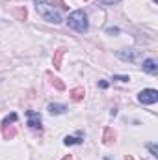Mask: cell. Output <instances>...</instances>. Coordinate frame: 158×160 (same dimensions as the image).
Instances as JSON below:
<instances>
[{
    "label": "cell",
    "instance_id": "obj_1",
    "mask_svg": "<svg viewBox=\"0 0 158 160\" xmlns=\"http://www.w3.org/2000/svg\"><path fill=\"white\" fill-rule=\"evenodd\" d=\"M34 4H36L37 13H39L47 22H52V24H60V22H63L60 11H56L54 6H50L47 0H34Z\"/></svg>",
    "mask_w": 158,
    "mask_h": 160
},
{
    "label": "cell",
    "instance_id": "obj_2",
    "mask_svg": "<svg viewBox=\"0 0 158 160\" xmlns=\"http://www.w3.org/2000/svg\"><path fill=\"white\" fill-rule=\"evenodd\" d=\"M67 24H69V28L77 30V32H80V34H86V32H87V28H89L87 17H86V13H84L82 9L73 11V13L67 17Z\"/></svg>",
    "mask_w": 158,
    "mask_h": 160
},
{
    "label": "cell",
    "instance_id": "obj_3",
    "mask_svg": "<svg viewBox=\"0 0 158 160\" xmlns=\"http://www.w3.org/2000/svg\"><path fill=\"white\" fill-rule=\"evenodd\" d=\"M138 101L141 104H155L158 101V91L156 89H143L138 93Z\"/></svg>",
    "mask_w": 158,
    "mask_h": 160
},
{
    "label": "cell",
    "instance_id": "obj_4",
    "mask_svg": "<svg viewBox=\"0 0 158 160\" xmlns=\"http://www.w3.org/2000/svg\"><path fill=\"white\" fill-rule=\"evenodd\" d=\"M26 119H28V127L34 128V130H43V125H41V116L39 112H34V110H28L26 112Z\"/></svg>",
    "mask_w": 158,
    "mask_h": 160
},
{
    "label": "cell",
    "instance_id": "obj_5",
    "mask_svg": "<svg viewBox=\"0 0 158 160\" xmlns=\"http://www.w3.org/2000/svg\"><path fill=\"white\" fill-rule=\"evenodd\" d=\"M102 143H104V145H114V143H116V132H114L110 127H106L104 132H102Z\"/></svg>",
    "mask_w": 158,
    "mask_h": 160
},
{
    "label": "cell",
    "instance_id": "obj_6",
    "mask_svg": "<svg viewBox=\"0 0 158 160\" xmlns=\"http://www.w3.org/2000/svg\"><path fill=\"white\" fill-rule=\"evenodd\" d=\"M141 67H143V71H145V73H149V75H156V71H158L156 62H155V60H151V58H149V60H145Z\"/></svg>",
    "mask_w": 158,
    "mask_h": 160
},
{
    "label": "cell",
    "instance_id": "obj_7",
    "mask_svg": "<svg viewBox=\"0 0 158 160\" xmlns=\"http://www.w3.org/2000/svg\"><path fill=\"white\" fill-rule=\"evenodd\" d=\"M47 78L50 80V84H52V86H54V88H56L58 91H63V89H65V84L62 82V78H58V77H54V75H52L50 71L47 73Z\"/></svg>",
    "mask_w": 158,
    "mask_h": 160
},
{
    "label": "cell",
    "instance_id": "obj_8",
    "mask_svg": "<svg viewBox=\"0 0 158 160\" xmlns=\"http://www.w3.org/2000/svg\"><path fill=\"white\" fill-rule=\"evenodd\" d=\"M52 116H60V114H65L67 112V106H63V104H54V102H50L48 104V108H47Z\"/></svg>",
    "mask_w": 158,
    "mask_h": 160
},
{
    "label": "cell",
    "instance_id": "obj_9",
    "mask_svg": "<svg viewBox=\"0 0 158 160\" xmlns=\"http://www.w3.org/2000/svg\"><path fill=\"white\" fill-rule=\"evenodd\" d=\"M2 136L4 140H13L17 136V128L13 125H7V127H2Z\"/></svg>",
    "mask_w": 158,
    "mask_h": 160
},
{
    "label": "cell",
    "instance_id": "obj_10",
    "mask_svg": "<svg viewBox=\"0 0 158 160\" xmlns=\"http://www.w3.org/2000/svg\"><path fill=\"white\" fill-rule=\"evenodd\" d=\"M84 95H86V89H84V88H73V89L69 91V97H71L73 101H77V102L84 99Z\"/></svg>",
    "mask_w": 158,
    "mask_h": 160
},
{
    "label": "cell",
    "instance_id": "obj_11",
    "mask_svg": "<svg viewBox=\"0 0 158 160\" xmlns=\"http://www.w3.org/2000/svg\"><path fill=\"white\" fill-rule=\"evenodd\" d=\"M63 54H65V48H58V50H56V54H54V60H52V63H54V69H60V67H62Z\"/></svg>",
    "mask_w": 158,
    "mask_h": 160
},
{
    "label": "cell",
    "instance_id": "obj_12",
    "mask_svg": "<svg viewBox=\"0 0 158 160\" xmlns=\"http://www.w3.org/2000/svg\"><path fill=\"white\" fill-rule=\"evenodd\" d=\"M63 143H65V145H80V143H82V138H80V136H67V138L63 140Z\"/></svg>",
    "mask_w": 158,
    "mask_h": 160
},
{
    "label": "cell",
    "instance_id": "obj_13",
    "mask_svg": "<svg viewBox=\"0 0 158 160\" xmlns=\"http://www.w3.org/2000/svg\"><path fill=\"white\" fill-rule=\"evenodd\" d=\"M15 17H17V21H24L26 17H28V11H26V8H17L15 11Z\"/></svg>",
    "mask_w": 158,
    "mask_h": 160
},
{
    "label": "cell",
    "instance_id": "obj_14",
    "mask_svg": "<svg viewBox=\"0 0 158 160\" xmlns=\"http://www.w3.org/2000/svg\"><path fill=\"white\" fill-rule=\"evenodd\" d=\"M15 121H17V114H9L6 119L2 121V127H7L9 123H15Z\"/></svg>",
    "mask_w": 158,
    "mask_h": 160
},
{
    "label": "cell",
    "instance_id": "obj_15",
    "mask_svg": "<svg viewBox=\"0 0 158 160\" xmlns=\"http://www.w3.org/2000/svg\"><path fill=\"white\" fill-rule=\"evenodd\" d=\"M119 58H121V60H130V62H132V60H134V52H128V54H126V52H119Z\"/></svg>",
    "mask_w": 158,
    "mask_h": 160
},
{
    "label": "cell",
    "instance_id": "obj_16",
    "mask_svg": "<svg viewBox=\"0 0 158 160\" xmlns=\"http://www.w3.org/2000/svg\"><path fill=\"white\" fill-rule=\"evenodd\" d=\"M50 2H52L54 6H58V8H62V9H67V8H69V6H67V4H65L63 0H50Z\"/></svg>",
    "mask_w": 158,
    "mask_h": 160
},
{
    "label": "cell",
    "instance_id": "obj_17",
    "mask_svg": "<svg viewBox=\"0 0 158 160\" xmlns=\"http://www.w3.org/2000/svg\"><path fill=\"white\" fill-rule=\"evenodd\" d=\"M147 147H149V151L153 153V157H158V147H156V143H149Z\"/></svg>",
    "mask_w": 158,
    "mask_h": 160
},
{
    "label": "cell",
    "instance_id": "obj_18",
    "mask_svg": "<svg viewBox=\"0 0 158 160\" xmlns=\"http://www.w3.org/2000/svg\"><path fill=\"white\" fill-rule=\"evenodd\" d=\"M114 80H119V82H128V77H114Z\"/></svg>",
    "mask_w": 158,
    "mask_h": 160
},
{
    "label": "cell",
    "instance_id": "obj_19",
    "mask_svg": "<svg viewBox=\"0 0 158 160\" xmlns=\"http://www.w3.org/2000/svg\"><path fill=\"white\" fill-rule=\"evenodd\" d=\"M104 4H117V2H121V0H102Z\"/></svg>",
    "mask_w": 158,
    "mask_h": 160
},
{
    "label": "cell",
    "instance_id": "obj_20",
    "mask_svg": "<svg viewBox=\"0 0 158 160\" xmlns=\"http://www.w3.org/2000/svg\"><path fill=\"white\" fill-rule=\"evenodd\" d=\"M125 160H134V157H132V155H126V157H125Z\"/></svg>",
    "mask_w": 158,
    "mask_h": 160
},
{
    "label": "cell",
    "instance_id": "obj_21",
    "mask_svg": "<svg viewBox=\"0 0 158 160\" xmlns=\"http://www.w3.org/2000/svg\"><path fill=\"white\" fill-rule=\"evenodd\" d=\"M62 160H73V157L69 155V157H65V158H62Z\"/></svg>",
    "mask_w": 158,
    "mask_h": 160
},
{
    "label": "cell",
    "instance_id": "obj_22",
    "mask_svg": "<svg viewBox=\"0 0 158 160\" xmlns=\"http://www.w3.org/2000/svg\"><path fill=\"white\" fill-rule=\"evenodd\" d=\"M104 160H110V158H104Z\"/></svg>",
    "mask_w": 158,
    "mask_h": 160
},
{
    "label": "cell",
    "instance_id": "obj_23",
    "mask_svg": "<svg viewBox=\"0 0 158 160\" xmlns=\"http://www.w3.org/2000/svg\"><path fill=\"white\" fill-rule=\"evenodd\" d=\"M155 2H156V0H155Z\"/></svg>",
    "mask_w": 158,
    "mask_h": 160
}]
</instances>
